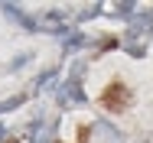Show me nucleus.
Segmentation results:
<instances>
[{"label":"nucleus","instance_id":"nucleus-4","mask_svg":"<svg viewBox=\"0 0 153 143\" xmlns=\"http://www.w3.org/2000/svg\"><path fill=\"white\" fill-rule=\"evenodd\" d=\"M16 104H23V94H13V98H7V101L0 104V114H3V111H10V107H16Z\"/></svg>","mask_w":153,"mask_h":143},{"label":"nucleus","instance_id":"nucleus-5","mask_svg":"<svg viewBox=\"0 0 153 143\" xmlns=\"http://www.w3.org/2000/svg\"><path fill=\"white\" fill-rule=\"evenodd\" d=\"M82 42H85V36H82V33H75L72 39H65V49H75V46H82Z\"/></svg>","mask_w":153,"mask_h":143},{"label":"nucleus","instance_id":"nucleus-1","mask_svg":"<svg viewBox=\"0 0 153 143\" xmlns=\"http://www.w3.org/2000/svg\"><path fill=\"white\" fill-rule=\"evenodd\" d=\"M127 104H130V88L124 85V82H111V85L101 91V107L104 111L121 114V111H127Z\"/></svg>","mask_w":153,"mask_h":143},{"label":"nucleus","instance_id":"nucleus-2","mask_svg":"<svg viewBox=\"0 0 153 143\" xmlns=\"http://www.w3.org/2000/svg\"><path fill=\"white\" fill-rule=\"evenodd\" d=\"M59 101L65 104V107H72V104H85V91H82V65H78V68L72 72V78L62 85Z\"/></svg>","mask_w":153,"mask_h":143},{"label":"nucleus","instance_id":"nucleus-6","mask_svg":"<svg viewBox=\"0 0 153 143\" xmlns=\"http://www.w3.org/2000/svg\"><path fill=\"white\" fill-rule=\"evenodd\" d=\"M33 143H52V133H49V130H42V133H39Z\"/></svg>","mask_w":153,"mask_h":143},{"label":"nucleus","instance_id":"nucleus-3","mask_svg":"<svg viewBox=\"0 0 153 143\" xmlns=\"http://www.w3.org/2000/svg\"><path fill=\"white\" fill-rule=\"evenodd\" d=\"M150 26H153V10H150V13H140V16L130 23V36H127V39H137L143 29H150Z\"/></svg>","mask_w":153,"mask_h":143}]
</instances>
